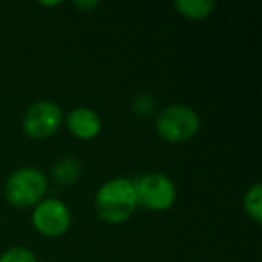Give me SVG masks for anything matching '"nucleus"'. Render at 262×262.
Listing matches in <instances>:
<instances>
[{"label": "nucleus", "mask_w": 262, "mask_h": 262, "mask_svg": "<svg viewBox=\"0 0 262 262\" xmlns=\"http://www.w3.org/2000/svg\"><path fill=\"white\" fill-rule=\"evenodd\" d=\"M31 225L40 235L47 239H58L65 235L72 226L70 207L59 198H43L31 212Z\"/></svg>", "instance_id": "6"}, {"label": "nucleus", "mask_w": 262, "mask_h": 262, "mask_svg": "<svg viewBox=\"0 0 262 262\" xmlns=\"http://www.w3.org/2000/svg\"><path fill=\"white\" fill-rule=\"evenodd\" d=\"M72 6L79 11H94L95 8H99V0H76Z\"/></svg>", "instance_id": "13"}, {"label": "nucleus", "mask_w": 262, "mask_h": 262, "mask_svg": "<svg viewBox=\"0 0 262 262\" xmlns=\"http://www.w3.org/2000/svg\"><path fill=\"white\" fill-rule=\"evenodd\" d=\"M49 176L34 165H22L8 174L4 182V198L15 208H33L47 198Z\"/></svg>", "instance_id": "2"}, {"label": "nucleus", "mask_w": 262, "mask_h": 262, "mask_svg": "<svg viewBox=\"0 0 262 262\" xmlns=\"http://www.w3.org/2000/svg\"><path fill=\"white\" fill-rule=\"evenodd\" d=\"M40 6H45V8H56V6H61V2H59V0H56V2H40Z\"/></svg>", "instance_id": "14"}, {"label": "nucleus", "mask_w": 262, "mask_h": 262, "mask_svg": "<svg viewBox=\"0 0 262 262\" xmlns=\"http://www.w3.org/2000/svg\"><path fill=\"white\" fill-rule=\"evenodd\" d=\"M241 205H243V210H244V214L248 215V219H251L255 225H260L262 223V185H260V182L251 183V185L244 190Z\"/></svg>", "instance_id": "10"}, {"label": "nucleus", "mask_w": 262, "mask_h": 262, "mask_svg": "<svg viewBox=\"0 0 262 262\" xmlns=\"http://www.w3.org/2000/svg\"><path fill=\"white\" fill-rule=\"evenodd\" d=\"M131 108L139 117H149L157 110V101L151 94H137L135 97L131 99Z\"/></svg>", "instance_id": "12"}, {"label": "nucleus", "mask_w": 262, "mask_h": 262, "mask_svg": "<svg viewBox=\"0 0 262 262\" xmlns=\"http://www.w3.org/2000/svg\"><path fill=\"white\" fill-rule=\"evenodd\" d=\"M0 262H38V257L31 248L16 244V246L6 248L0 253Z\"/></svg>", "instance_id": "11"}, {"label": "nucleus", "mask_w": 262, "mask_h": 262, "mask_svg": "<svg viewBox=\"0 0 262 262\" xmlns=\"http://www.w3.org/2000/svg\"><path fill=\"white\" fill-rule=\"evenodd\" d=\"M94 208L97 217L108 225L129 221L139 208L133 180L117 176L101 183L94 194Z\"/></svg>", "instance_id": "1"}, {"label": "nucleus", "mask_w": 262, "mask_h": 262, "mask_svg": "<svg viewBox=\"0 0 262 262\" xmlns=\"http://www.w3.org/2000/svg\"><path fill=\"white\" fill-rule=\"evenodd\" d=\"M63 124L67 126L70 135L79 140H94L102 131L101 115L88 106H77V108L67 112Z\"/></svg>", "instance_id": "7"}, {"label": "nucleus", "mask_w": 262, "mask_h": 262, "mask_svg": "<svg viewBox=\"0 0 262 262\" xmlns=\"http://www.w3.org/2000/svg\"><path fill=\"white\" fill-rule=\"evenodd\" d=\"M83 174V165L76 157H63L52 165L51 169V178L58 185H72Z\"/></svg>", "instance_id": "8"}, {"label": "nucleus", "mask_w": 262, "mask_h": 262, "mask_svg": "<svg viewBox=\"0 0 262 262\" xmlns=\"http://www.w3.org/2000/svg\"><path fill=\"white\" fill-rule=\"evenodd\" d=\"M172 6L183 18L194 20V22L207 20L215 9L214 0H176Z\"/></svg>", "instance_id": "9"}, {"label": "nucleus", "mask_w": 262, "mask_h": 262, "mask_svg": "<svg viewBox=\"0 0 262 262\" xmlns=\"http://www.w3.org/2000/svg\"><path fill=\"white\" fill-rule=\"evenodd\" d=\"M201 119L189 104L172 102L155 115V131L162 140L169 144H183L198 135Z\"/></svg>", "instance_id": "3"}, {"label": "nucleus", "mask_w": 262, "mask_h": 262, "mask_svg": "<svg viewBox=\"0 0 262 262\" xmlns=\"http://www.w3.org/2000/svg\"><path fill=\"white\" fill-rule=\"evenodd\" d=\"M65 112L56 101L51 99H38L27 106L22 115V129L29 139L43 140L58 133L63 126Z\"/></svg>", "instance_id": "5"}, {"label": "nucleus", "mask_w": 262, "mask_h": 262, "mask_svg": "<svg viewBox=\"0 0 262 262\" xmlns=\"http://www.w3.org/2000/svg\"><path fill=\"white\" fill-rule=\"evenodd\" d=\"M139 207L151 212H165L172 208L178 198V189L165 172H146L133 180Z\"/></svg>", "instance_id": "4"}]
</instances>
